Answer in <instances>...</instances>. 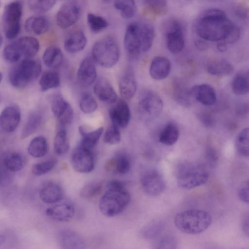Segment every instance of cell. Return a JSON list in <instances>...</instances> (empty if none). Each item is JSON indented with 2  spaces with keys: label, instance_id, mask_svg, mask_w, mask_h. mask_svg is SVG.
Here are the masks:
<instances>
[{
  "label": "cell",
  "instance_id": "1",
  "mask_svg": "<svg viewBox=\"0 0 249 249\" xmlns=\"http://www.w3.org/2000/svg\"><path fill=\"white\" fill-rule=\"evenodd\" d=\"M234 24L222 10L212 8L200 15L196 24V31L201 39L206 41L224 40Z\"/></svg>",
  "mask_w": 249,
  "mask_h": 249
},
{
  "label": "cell",
  "instance_id": "2",
  "mask_svg": "<svg viewBox=\"0 0 249 249\" xmlns=\"http://www.w3.org/2000/svg\"><path fill=\"white\" fill-rule=\"evenodd\" d=\"M154 36V28L151 24L143 22L131 23L124 35L125 50L132 56L143 53L151 48Z\"/></svg>",
  "mask_w": 249,
  "mask_h": 249
},
{
  "label": "cell",
  "instance_id": "3",
  "mask_svg": "<svg viewBox=\"0 0 249 249\" xmlns=\"http://www.w3.org/2000/svg\"><path fill=\"white\" fill-rule=\"evenodd\" d=\"M212 217L207 211L191 209L178 213L175 217L174 223L180 231L187 234L201 233L210 226Z\"/></svg>",
  "mask_w": 249,
  "mask_h": 249
},
{
  "label": "cell",
  "instance_id": "4",
  "mask_svg": "<svg viewBox=\"0 0 249 249\" xmlns=\"http://www.w3.org/2000/svg\"><path fill=\"white\" fill-rule=\"evenodd\" d=\"M209 178L206 167L199 163L184 162L178 168L177 184L180 188L190 189L205 184Z\"/></svg>",
  "mask_w": 249,
  "mask_h": 249
},
{
  "label": "cell",
  "instance_id": "5",
  "mask_svg": "<svg viewBox=\"0 0 249 249\" xmlns=\"http://www.w3.org/2000/svg\"><path fill=\"white\" fill-rule=\"evenodd\" d=\"M120 50L114 37L107 36L97 41L92 48V58L99 66L109 68L118 61Z\"/></svg>",
  "mask_w": 249,
  "mask_h": 249
},
{
  "label": "cell",
  "instance_id": "6",
  "mask_svg": "<svg viewBox=\"0 0 249 249\" xmlns=\"http://www.w3.org/2000/svg\"><path fill=\"white\" fill-rule=\"evenodd\" d=\"M41 71V66L38 61L31 58L23 60L10 70L9 81L13 87L24 88L35 81Z\"/></svg>",
  "mask_w": 249,
  "mask_h": 249
},
{
  "label": "cell",
  "instance_id": "7",
  "mask_svg": "<svg viewBox=\"0 0 249 249\" xmlns=\"http://www.w3.org/2000/svg\"><path fill=\"white\" fill-rule=\"evenodd\" d=\"M38 41L30 36H23L7 45L3 50V57L8 62L15 63L31 59L38 52Z\"/></svg>",
  "mask_w": 249,
  "mask_h": 249
},
{
  "label": "cell",
  "instance_id": "8",
  "mask_svg": "<svg viewBox=\"0 0 249 249\" xmlns=\"http://www.w3.org/2000/svg\"><path fill=\"white\" fill-rule=\"evenodd\" d=\"M130 200V194L125 188H107L100 200L99 209L107 217L115 216L124 211Z\"/></svg>",
  "mask_w": 249,
  "mask_h": 249
},
{
  "label": "cell",
  "instance_id": "9",
  "mask_svg": "<svg viewBox=\"0 0 249 249\" xmlns=\"http://www.w3.org/2000/svg\"><path fill=\"white\" fill-rule=\"evenodd\" d=\"M22 9V4L20 1H13L5 6L2 20L4 32L7 38L13 39L19 33Z\"/></svg>",
  "mask_w": 249,
  "mask_h": 249
},
{
  "label": "cell",
  "instance_id": "10",
  "mask_svg": "<svg viewBox=\"0 0 249 249\" xmlns=\"http://www.w3.org/2000/svg\"><path fill=\"white\" fill-rule=\"evenodd\" d=\"M163 31L167 49L173 53L180 52L185 45L183 29L181 22L175 18L167 20L163 24Z\"/></svg>",
  "mask_w": 249,
  "mask_h": 249
},
{
  "label": "cell",
  "instance_id": "11",
  "mask_svg": "<svg viewBox=\"0 0 249 249\" xmlns=\"http://www.w3.org/2000/svg\"><path fill=\"white\" fill-rule=\"evenodd\" d=\"M163 107L162 100L155 91L146 89L141 93L138 102V111L144 119L151 120L156 118Z\"/></svg>",
  "mask_w": 249,
  "mask_h": 249
},
{
  "label": "cell",
  "instance_id": "12",
  "mask_svg": "<svg viewBox=\"0 0 249 249\" xmlns=\"http://www.w3.org/2000/svg\"><path fill=\"white\" fill-rule=\"evenodd\" d=\"M52 111L57 120L60 128H65L73 118V110L68 101L60 93L54 94L51 99Z\"/></svg>",
  "mask_w": 249,
  "mask_h": 249
},
{
  "label": "cell",
  "instance_id": "13",
  "mask_svg": "<svg viewBox=\"0 0 249 249\" xmlns=\"http://www.w3.org/2000/svg\"><path fill=\"white\" fill-rule=\"evenodd\" d=\"M71 162L74 170L79 173L90 172L94 167V159L92 150L79 145L71 153Z\"/></svg>",
  "mask_w": 249,
  "mask_h": 249
},
{
  "label": "cell",
  "instance_id": "14",
  "mask_svg": "<svg viewBox=\"0 0 249 249\" xmlns=\"http://www.w3.org/2000/svg\"><path fill=\"white\" fill-rule=\"evenodd\" d=\"M80 11V6L77 1H66L57 13L56 21L57 25L64 29L72 26L78 19Z\"/></svg>",
  "mask_w": 249,
  "mask_h": 249
},
{
  "label": "cell",
  "instance_id": "15",
  "mask_svg": "<svg viewBox=\"0 0 249 249\" xmlns=\"http://www.w3.org/2000/svg\"><path fill=\"white\" fill-rule=\"evenodd\" d=\"M140 182L143 192L150 196H159L163 192L165 188V182L163 177L155 170L144 174Z\"/></svg>",
  "mask_w": 249,
  "mask_h": 249
},
{
  "label": "cell",
  "instance_id": "16",
  "mask_svg": "<svg viewBox=\"0 0 249 249\" xmlns=\"http://www.w3.org/2000/svg\"><path fill=\"white\" fill-rule=\"evenodd\" d=\"M45 213L49 217L55 221H68L74 215L75 206L70 200H61L48 208L45 211Z\"/></svg>",
  "mask_w": 249,
  "mask_h": 249
},
{
  "label": "cell",
  "instance_id": "17",
  "mask_svg": "<svg viewBox=\"0 0 249 249\" xmlns=\"http://www.w3.org/2000/svg\"><path fill=\"white\" fill-rule=\"evenodd\" d=\"M20 118L19 107L16 105L8 106L0 114V128L6 133L12 132L18 127Z\"/></svg>",
  "mask_w": 249,
  "mask_h": 249
},
{
  "label": "cell",
  "instance_id": "18",
  "mask_svg": "<svg viewBox=\"0 0 249 249\" xmlns=\"http://www.w3.org/2000/svg\"><path fill=\"white\" fill-rule=\"evenodd\" d=\"M173 95L175 100L180 105L188 107L194 101L191 89L186 83L178 77H175L172 81Z\"/></svg>",
  "mask_w": 249,
  "mask_h": 249
},
{
  "label": "cell",
  "instance_id": "19",
  "mask_svg": "<svg viewBox=\"0 0 249 249\" xmlns=\"http://www.w3.org/2000/svg\"><path fill=\"white\" fill-rule=\"evenodd\" d=\"M112 123L119 128L126 127L130 119V111L128 105L124 100H119L109 111Z\"/></svg>",
  "mask_w": 249,
  "mask_h": 249
},
{
  "label": "cell",
  "instance_id": "20",
  "mask_svg": "<svg viewBox=\"0 0 249 249\" xmlns=\"http://www.w3.org/2000/svg\"><path fill=\"white\" fill-rule=\"evenodd\" d=\"M97 73L94 62L89 57L85 58L80 63L77 71V79L82 86L91 85L96 78Z\"/></svg>",
  "mask_w": 249,
  "mask_h": 249
},
{
  "label": "cell",
  "instance_id": "21",
  "mask_svg": "<svg viewBox=\"0 0 249 249\" xmlns=\"http://www.w3.org/2000/svg\"><path fill=\"white\" fill-rule=\"evenodd\" d=\"M58 238L62 249H85L84 240L73 231L63 229L58 233Z\"/></svg>",
  "mask_w": 249,
  "mask_h": 249
},
{
  "label": "cell",
  "instance_id": "22",
  "mask_svg": "<svg viewBox=\"0 0 249 249\" xmlns=\"http://www.w3.org/2000/svg\"><path fill=\"white\" fill-rule=\"evenodd\" d=\"M194 99L205 106L213 105L216 100V92L213 87L207 84L196 85L191 88Z\"/></svg>",
  "mask_w": 249,
  "mask_h": 249
},
{
  "label": "cell",
  "instance_id": "23",
  "mask_svg": "<svg viewBox=\"0 0 249 249\" xmlns=\"http://www.w3.org/2000/svg\"><path fill=\"white\" fill-rule=\"evenodd\" d=\"M94 91L98 99L107 103L116 102L117 95L109 82L105 78H99L95 82Z\"/></svg>",
  "mask_w": 249,
  "mask_h": 249
},
{
  "label": "cell",
  "instance_id": "24",
  "mask_svg": "<svg viewBox=\"0 0 249 249\" xmlns=\"http://www.w3.org/2000/svg\"><path fill=\"white\" fill-rule=\"evenodd\" d=\"M119 86L120 94L124 100H131L137 90V82L132 71L128 70L124 73Z\"/></svg>",
  "mask_w": 249,
  "mask_h": 249
},
{
  "label": "cell",
  "instance_id": "25",
  "mask_svg": "<svg viewBox=\"0 0 249 249\" xmlns=\"http://www.w3.org/2000/svg\"><path fill=\"white\" fill-rule=\"evenodd\" d=\"M171 71V63L166 57L162 56L155 57L151 61L149 73L155 80H162L167 77Z\"/></svg>",
  "mask_w": 249,
  "mask_h": 249
},
{
  "label": "cell",
  "instance_id": "26",
  "mask_svg": "<svg viewBox=\"0 0 249 249\" xmlns=\"http://www.w3.org/2000/svg\"><path fill=\"white\" fill-rule=\"evenodd\" d=\"M39 196L42 202L47 204H55L63 197V191L57 183L50 182L41 189Z\"/></svg>",
  "mask_w": 249,
  "mask_h": 249
},
{
  "label": "cell",
  "instance_id": "27",
  "mask_svg": "<svg viewBox=\"0 0 249 249\" xmlns=\"http://www.w3.org/2000/svg\"><path fill=\"white\" fill-rule=\"evenodd\" d=\"M87 41L84 33L80 30H76L71 33L65 39L64 47L67 52L75 53L85 48Z\"/></svg>",
  "mask_w": 249,
  "mask_h": 249
},
{
  "label": "cell",
  "instance_id": "28",
  "mask_svg": "<svg viewBox=\"0 0 249 249\" xmlns=\"http://www.w3.org/2000/svg\"><path fill=\"white\" fill-rule=\"evenodd\" d=\"M49 28V22L47 18L41 16H34L25 21L26 31L32 34L40 35L46 33Z\"/></svg>",
  "mask_w": 249,
  "mask_h": 249
},
{
  "label": "cell",
  "instance_id": "29",
  "mask_svg": "<svg viewBox=\"0 0 249 249\" xmlns=\"http://www.w3.org/2000/svg\"><path fill=\"white\" fill-rule=\"evenodd\" d=\"M42 58L45 65L53 69L59 67L63 61V55L61 49L55 45L48 47L44 51Z\"/></svg>",
  "mask_w": 249,
  "mask_h": 249
},
{
  "label": "cell",
  "instance_id": "30",
  "mask_svg": "<svg viewBox=\"0 0 249 249\" xmlns=\"http://www.w3.org/2000/svg\"><path fill=\"white\" fill-rule=\"evenodd\" d=\"M207 71L211 74L223 76L231 74L234 68L231 62L226 59L213 60L207 66Z\"/></svg>",
  "mask_w": 249,
  "mask_h": 249
},
{
  "label": "cell",
  "instance_id": "31",
  "mask_svg": "<svg viewBox=\"0 0 249 249\" xmlns=\"http://www.w3.org/2000/svg\"><path fill=\"white\" fill-rule=\"evenodd\" d=\"M104 128L99 127L90 132H86L82 126H79V131L82 136L79 145L89 150H92L103 132Z\"/></svg>",
  "mask_w": 249,
  "mask_h": 249
},
{
  "label": "cell",
  "instance_id": "32",
  "mask_svg": "<svg viewBox=\"0 0 249 249\" xmlns=\"http://www.w3.org/2000/svg\"><path fill=\"white\" fill-rule=\"evenodd\" d=\"M107 169H114L120 174L127 173L130 168V161L124 153H119L110 160L107 165Z\"/></svg>",
  "mask_w": 249,
  "mask_h": 249
},
{
  "label": "cell",
  "instance_id": "33",
  "mask_svg": "<svg viewBox=\"0 0 249 249\" xmlns=\"http://www.w3.org/2000/svg\"><path fill=\"white\" fill-rule=\"evenodd\" d=\"M3 163L7 170L15 172L24 168L26 163V159L20 153L12 152L5 156Z\"/></svg>",
  "mask_w": 249,
  "mask_h": 249
},
{
  "label": "cell",
  "instance_id": "34",
  "mask_svg": "<svg viewBox=\"0 0 249 249\" xmlns=\"http://www.w3.org/2000/svg\"><path fill=\"white\" fill-rule=\"evenodd\" d=\"M48 144L46 138L42 136L34 138L28 147L29 154L34 158H41L46 155Z\"/></svg>",
  "mask_w": 249,
  "mask_h": 249
},
{
  "label": "cell",
  "instance_id": "35",
  "mask_svg": "<svg viewBox=\"0 0 249 249\" xmlns=\"http://www.w3.org/2000/svg\"><path fill=\"white\" fill-rule=\"evenodd\" d=\"M231 88L233 93L237 95H243L249 91L248 72H240L233 79Z\"/></svg>",
  "mask_w": 249,
  "mask_h": 249
},
{
  "label": "cell",
  "instance_id": "36",
  "mask_svg": "<svg viewBox=\"0 0 249 249\" xmlns=\"http://www.w3.org/2000/svg\"><path fill=\"white\" fill-rule=\"evenodd\" d=\"M164 225L160 220H155L144 226L141 230L142 237L147 240L154 239L158 237L163 230Z\"/></svg>",
  "mask_w": 249,
  "mask_h": 249
},
{
  "label": "cell",
  "instance_id": "37",
  "mask_svg": "<svg viewBox=\"0 0 249 249\" xmlns=\"http://www.w3.org/2000/svg\"><path fill=\"white\" fill-rule=\"evenodd\" d=\"M179 135V129L177 125L174 123H169L160 133L159 141L166 145H172L178 141Z\"/></svg>",
  "mask_w": 249,
  "mask_h": 249
},
{
  "label": "cell",
  "instance_id": "38",
  "mask_svg": "<svg viewBox=\"0 0 249 249\" xmlns=\"http://www.w3.org/2000/svg\"><path fill=\"white\" fill-rule=\"evenodd\" d=\"M60 84V79L59 73L53 71L45 72L39 80V85L42 91L57 88Z\"/></svg>",
  "mask_w": 249,
  "mask_h": 249
},
{
  "label": "cell",
  "instance_id": "39",
  "mask_svg": "<svg viewBox=\"0 0 249 249\" xmlns=\"http://www.w3.org/2000/svg\"><path fill=\"white\" fill-rule=\"evenodd\" d=\"M42 122V116L38 112L32 113L28 118L21 133V138L24 139L34 133Z\"/></svg>",
  "mask_w": 249,
  "mask_h": 249
},
{
  "label": "cell",
  "instance_id": "40",
  "mask_svg": "<svg viewBox=\"0 0 249 249\" xmlns=\"http://www.w3.org/2000/svg\"><path fill=\"white\" fill-rule=\"evenodd\" d=\"M54 151L58 155L65 154L69 150V144L65 128H60L56 134L53 142Z\"/></svg>",
  "mask_w": 249,
  "mask_h": 249
},
{
  "label": "cell",
  "instance_id": "41",
  "mask_svg": "<svg viewBox=\"0 0 249 249\" xmlns=\"http://www.w3.org/2000/svg\"><path fill=\"white\" fill-rule=\"evenodd\" d=\"M147 13L156 16L165 15L168 10L166 1L162 0H144L143 1Z\"/></svg>",
  "mask_w": 249,
  "mask_h": 249
},
{
  "label": "cell",
  "instance_id": "42",
  "mask_svg": "<svg viewBox=\"0 0 249 249\" xmlns=\"http://www.w3.org/2000/svg\"><path fill=\"white\" fill-rule=\"evenodd\" d=\"M249 128H244L237 135L235 139V147L238 153L245 157L249 154Z\"/></svg>",
  "mask_w": 249,
  "mask_h": 249
},
{
  "label": "cell",
  "instance_id": "43",
  "mask_svg": "<svg viewBox=\"0 0 249 249\" xmlns=\"http://www.w3.org/2000/svg\"><path fill=\"white\" fill-rule=\"evenodd\" d=\"M114 6L116 9L121 11V15L124 18H131L135 14L136 6L133 0L115 1Z\"/></svg>",
  "mask_w": 249,
  "mask_h": 249
},
{
  "label": "cell",
  "instance_id": "44",
  "mask_svg": "<svg viewBox=\"0 0 249 249\" xmlns=\"http://www.w3.org/2000/svg\"><path fill=\"white\" fill-rule=\"evenodd\" d=\"M97 107V103L92 94L88 92L82 93L79 101V107L83 112L91 113L96 110Z\"/></svg>",
  "mask_w": 249,
  "mask_h": 249
},
{
  "label": "cell",
  "instance_id": "45",
  "mask_svg": "<svg viewBox=\"0 0 249 249\" xmlns=\"http://www.w3.org/2000/svg\"><path fill=\"white\" fill-rule=\"evenodd\" d=\"M87 22L90 30L94 33L100 32L108 26V22L105 18L93 14L87 15Z\"/></svg>",
  "mask_w": 249,
  "mask_h": 249
},
{
  "label": "cell",
  "instance_id": "46",
  "mask_svg": "<svg viewBox=\"0 0 249 249\" xmlns=\"http://www.w3.org/2000/svg\"><path fill=\"white\" fill-rule=\"evenodd\" d=\"M103 184L100 182H92L85 185L81 190L80 196L87 199L92 198L101 192Z\"/></svg>",
  "mask_w": 249,
  "mask_h": 249
},
{
  "label": "cell",
  "instance_id": "47",
  "mask_svg": "<svg viewBox=\"0 0 249 249\" xmlns=\"http://www.w3.org/2000/svg\"><path fill=\"white\" fill-rule=\"evenodd\" d=\"M56 163V160L53 159L36 163L32 168V172L36 176L43 175L51 171Z\"/></svg>",
  "mask_w": 249,
  "mask_h": 249
},
{
  "label": "cell",
  "instance_id": "48",
  "mask_svg": "<svg viewBox=\"0 0 249 249\" xmlns=\"http://www.w3.org/2000/svg\"><path fill=\"white\" fill-rule=\"evenodd\" d=\"M153 249H177V242L174 236L167 234L158 239Z\"/></svg>",
  "mask_w": 249,
  "mask_h": 249
},
{
  "label": "cell",
  "instance_id": "49",
  "mask_svg": "<svg viewBox=\"0 0 249 249\" xmlns=\"http://www.w3.org/2000/svg\"><path fill=\"white\" fill-rule=\"evenodd\" d=\"M54 0H34L28 1L29 5L32 11L37 13H45L50 10L54 5Z\"/></svg>",
  "mask_w": 249,
  "mask_h": 249
},
{
  "label": "cell",
  "instance_id": "50",
  "mask_svg": "<svg viewBox=\"0 0 249 249\" xmlns=\"http://www.w3.org/2000/svg\"><path fill=\"white\" fill-rule=\"evenodd\" d=\"M104 142L109 144H116L121 140L119 128L112 124L106 131L103 136Z\"/></svg>",
  "mask_w": 249,
  "mask_h": 249
},
{
  "label": "cell",
  "instance_id": "51",
  "mask_svg": "<svg viewBox=\"0 0 249 249\" xmlns=\"http://www.w3.org/2000/svg\"><path fill=\"white\" fill-rule=\"evenodd\" d=\"M238 195L241 201L248 204L249 202V187L248 180L242 183L239 186Z\"/></svg>",
  "mask_w": 249,
  "mask_h": 249
},
{
  "label": "cell",
  "instance_id": "52",
  "mask_svg": "<svg viewBox=\"0 0 249 249\" xmlns=\"http://www.w3.org/2000/svg\"><path fill=\"white\" fill-rule=\"evenodd\" d=\"M241 31L240 28L234 24L223 40L226 44H232L235 42L240 37Z\"/></svg>",
  "mask_w": 249,
  "mask_h": 249
},
{
  "label": "cell",
  "instance_id": "53",
  "mask_svg": "<svg viewBox=\"0 0 249 249\" xmlns=\"http://www.w3.org/2000/svg\"><path fill=\"white\" fill-rule=\"evenodd\" d=\"M205 158L208 165L214 167L217 164L218 158L216 151L212 148H208L206 150Z\"/></svg>",
  "mask_w": 249,
  "mask_h": 249
},
{
  "label": "cell",
  "instance_id": "54",
  "mask_svg": "<svg viewBox=\"0 0 249 249\" xmlns=\"http://www.w3.org/2000/svg\"><path fill=\"white\" fill-rule=\"evenodd\" d=\"M195 45L200 51H206L209 47V44L206 41L201 38L196 40L195 42Z\"/></svg>",
  "mask_w": 249,
  "mask_h": 249
},
{
  "label": "cell",
  "instance_id": "55",
  "mask_svg": "<svg viewBox=\"0 0 249 249\" xmlns=\"http://www.w3.org/2000/svg\"><path fill=\"white\" fill-rule=\"evenodd\" d=\"M249 215L245 216L242 222V227L244 233L248 236L249 234Z\"/></svg>",
  "mask_w": 249,
  "mask_h": 249
},
{
  "label": "cell",
  "instance_id": "56",
  "mask_svg": "<svg viewBox=\"0 0 249 249\" xmlns=\"http://www.w3.org/2000/svg\"><path fill=\"white\" fill-rule=\"evenodd\" d=\"M238 16L240 18H246L248 15V11L242 7H240L236 11Z\"/></svg>",
  "mask_w": 249,
  "mask_h": 249
},
{
  "label": "cell",
  "instance_id": "57",
  "mask_svg": "<svg viewBox=\"0 0 249 249\" xmlns=\"http://www.w3.org/2000/svg\"><path fill=\"white\" fill-rule=\"evenodd\" d=\"M217 49L220 52L223 53L227 50L228 47L225 42H221L217 44Z\"/></svg>",
  "mask_w": 249,
  "mask_h": 249
},
{
  "label": "cell",
  "instance_id": "58",
  "mask_svg": "<svg viewBox=\"0 0 249 249\" xmlns=\"http://www.w3.org/2000/svg\"><path fill=\"white\" fill-rule=\"evenodd\" d=\"M201 120H203L204 123H205L206 125L209 124L210 125V123H212V120L211 118L206 114L202 115L201 116Z\"/></svg>",
  "mask_w": 249,
  "mask_h": 249
},
{
  "label": "cell",
  "instance_id": "59",
  "mask_svg": "<svg viewBox=\"0 0 249 249\" xmlns=\"http://www.w3.org/2000/svg\"><path fill=\"white\" fill-rule=\"evenodd\" d=\"M4 239L3 235L0 234V246L3 243Z\"/></svg>",
  "mask_w": 249,
  "mask_h": 249
},
{
  "label": "cell",
  "instance_id": "60",
  "mask_svg": "<svg viewBox=\"0 0 249 249\" xmlns=\"http://www.w3.org/2000/svg\"><path fill=\"white\" fill-rule=\"evenodd\" d=\"M2 41H3V38H2V36L0 35V46H1V45H2Z\"/></svg>",
  "mask_w": 249,
  "mask_h": 249
},
{
  "label": "cell",
  "instance_id": "61",
  "mask_svg": "<svg viewBox=\"0 0 249 249\" xmlns=\"http://www.w3.org/2000/svg\"><path fill=\"white\" fill-rule=\"evenodd\" d=\"M2 78V74H1V72H0V83L1 81Z\"/></svg>",
  "mask_w": 249,
  "mask_h": 249
},
{
  "label": "cell",
  "instance_id": "62",
  "mask_svg": "<svg viewBox=\"0 0 249 249\" xmlns=\"http://www.w3.org/2000/svg\"><path fill=\"white\" fill-rule=\"evenodd\" d=\"M0 100H1V99H0Z\"/></svg>",
  "mask_w": 249,
  "mask_h": 249
}]
</instances>
